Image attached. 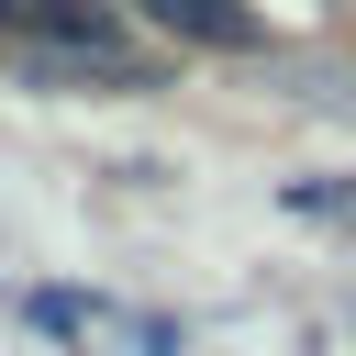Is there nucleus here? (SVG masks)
I'll return each instance as SVG.
<instances>
[{
    "mask_svg": "<svg viewBox=\"0 0 356 356\" xmlns=\"http://www.w3.org/2000/svg\"><path fill=\"white\" fill-rule=\"evenodd\" d=\"M0 33L22 56H122V33H111L100 0H0Z\"/></svg>",
    "mask_w": 356,
    "mask_h": 356,
    "instance_id": "obj_1",
    "label": "nucleus"
},
{
    "mask_svg": "<svg viewBox=\"0 0 356 356\" xmlns=\"http://www.w3.org/2000/svg\"><path fill=\"white\" fill-rule=\"evenodd\" d=\"M145 22H167L178 44H211V56H256L267 44V22L245 11V0H134Z\"/></svg>",
    "mask_w": 356,
    "mask_h": 356,
    "instance_id": "obj_2",
    "label": "nucleus"
}]
</instances>
